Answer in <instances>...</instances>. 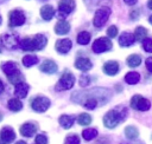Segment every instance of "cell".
I'll use <instances>...</instances> for the list:
<instances>
[{"mask_svg":"<svg viewBox=\"0 0 152 144\" xmlns=\"http://www.w3.org/2000/svg\"><path fill=\"white\" fill-rule=\"evenodd\" d=\"M1 70H2L7 76H10V74L14 73L15 71H18V68H17V64H15L14 61H5V63H2V65H1Z\"/></svg>","mask_w":152,"mask_h":144,"instance_id":"7402d4cb","label":"cell"},{"mask_svg":"<svg viewBox=\"0 0 152 144\" xmlns=\"http://www.w3.org/2000/svg\"><path fill=\"white\" fill-rule=\"evenodd\" d=\"M89 41H90V34L88 32L82 31V32L78 33V35H77V42L80 45H87Z\"/></svg>","mask_w":152,"mask_h":144,"instance_id":"4dcf8cb0","label":"cell"},{"mask_svg":"<svg viewBox=\"0 0 152 144\" xmlns=\"http://www.w3.org/2000/svg\"><path fill=\"white\" fill-rule=\"evenodd\" d=\"M36 144H48V138L44 135H37L36 136Z\"/></svg>","mask_w":152,"mask_h":144,"instance_id":"8d00e7d4","label":"cell"},{"mask_svg":"<svg viewBox=\"0 0 152 144\" xmlns=\"http://www.w3.org/2000/svg\"><path fill=\"white\" fill-rule=\"evenodd\" d=\"M58 122H59V124H61L62 127H64V129H70V127L72 126L74 122H75V117H74V116H69V114H62V116L59 117Z\"/></svg>","mask_w":152,"mask_h":144,"instance_id":"44dd1931","label":"cell"},{"mask_svg":"<svg viewBox=\"0 0 152 144\" xmlns=\"http://www.w3.org/2000/svg\"><path fill=\"white\" fill-rule=\"evenodd\" d=\"M89 83H90L89 77L87 74H82L81 78H80V85L81 86H87V85H89Z\"/></svg>","mask_w":152,"mask_h":144,"instance_id":"74e56055","label":"cell"},{"mask_svg":"<svg viewBox=\"0 0 152 144\" xmlns=\"http://www.w3.org/2000/svg\"><path fill=\"white\" fill-rule=\"evenodd\" d=\"M109 15H110V8H108V7H101V8H99L95 12V15H94V19H93L94 26L97 27V28L102 27L107 22Z\"/></svg>","mask_w":152,"mask_h":144,"instance_id":"3957f363","label":"cell"},{"mask_svg":"<svg viewBox=\"0 0 152 144\" xmlns=\"http://www.w3.org/2000/svg\"><path fill=\"white\" fill-rule=\"evenodd\" d=\"M121 144H132V143H121Z\"/></svg>","mask_w":152,"mask_h":144,"instance_id":"c3c4849f","label":"cell"},{"mask_svg":"<svg viewBox=\"0 0 152 144\" xmlns=\"http://www.w3.org/2000/svg\"><path fill=\"white\" fill-rule=\"evenodd\" d=\"M83 106L89 109V110H93L97 106V99L95 97H89L83 102Z\"/></svg>","mask_w":152,"mask_h":144,"instance_id":"d6a6232c","label":"cell"},{"mask_svg":"<svg viewBox=\"0 0 152 144\" xmlns=\"http://www.w3.org/2000/svg\"><path fill=\"white\" fill-rule=\"evenodd\" d=\"M112 41L108 38H99L93 42V51L95 53H102L112 48Z\"/></svg>","mask_w":152,"mask_h":144,"instance_id":"ba28073f","label":"cell"},{"mask_svg":"<svg viewBox=\"0 0 152 144\" xmlns=\"http://www.w3.org/2000/svg\"><path fill=\"white\" fill-rule=\"evenodd\" d=\"M72 44H71V40L70 39H59L56 41L55 44V47H56V51L64 54V53H68L71 48Z\"/></svg>","mask_w":152,"mask_h":144,"instance_id":"8fae6325","label":"cell"},{"mask_svg":"<svg viewBox=\"0 0 152 144\" xmlns=\"http://www.w3.org/2000/svg\"><path fill=\"white\" fill-rule=\"evenodd\" d=\"M37 131V126L32 123H25L20 126V133L24 137H32Z\"/></svg>","mask_w":152,"mask_h":144,"instance_id":"2e32d148","label":"cell"},{"mask_svg":"<svg viewBox=\"0 0 152 144\" xmlns=\"http://www.w3.org/2000/svg\"><path fill=\"white\" fill-rule=\"evenodd\" d=\"M65 144H80V138L77 135H69L65 138Z\"/></svg>","mask_w":152,"mask_h":144,"instance_id":"836d02e7","label":"cell"},{"mask_svg":"<svg viewBox=\"0 0 152 144\" xmlns=\"http://www.w3.org/2000/svg\"><path fill=\"white\" fill-rule=\"evenodd\" d=\"M131 106L138 111H147L151 107V103L148 99L137 94V96H133V98L131 99Z\"/></svg>","mask_w":152,"mask_h":144,"instance_id":"8992f818","label":"cell"},{"mask_svg":"<svg viewBox=\"0 0 152 144\" xmlns=\"http://www.w3.org/2000/svg\"><path fill=\"white\" fill-rule=\"evenodd\" d=\"M69 31H70V25H69V22H66V21H64V20L58 21V22L56 24V26H55V32H56L57 34H59V35H64V34H66Z\"/></svg>","mask_w":152,"mask_h":144,"instance_id":"ffe728a7","label":"cell"},{"mask_svg":"<svg viewBox=\"0 0 152 144\" xmlns=\"http://www.w3.org/2000/svg\"><path fill=\"white\" fill-rule=\"evenodd\" d=\"M7 106H8V109H10L11 111L17 112V111H20V110L23 109V103H21L19 99H17V98H12V99L8 100Z\"/></svg>","mask_w":152,"mask_h":144,"instance_id":"603a6c76","label":"cell"},{"mask_svg":"<svg viewBox=\"0 0 152 144\" xmlns=\"http://www.w3.org/2000/svg\"><path fill=\"white\" fill-rule=\"evenodd\" d=\"M46 42V37H44L43 34H36L31 38H24L23 40H20L19 46L24 51H39L45 47Z\"/></svg>","mask_w":152,"mask_h":144,"instance_id":"6da1fadb","label":"cell"},{"mask_svg":"<svg viewBox=\"0 0 152 144\" xmlns=\"http://www.w3.org/2000/svg\"><path fill=\"white\" fill-rule=\"evenodd\" d=\"M27 92H28V85L25 84L24 81L17 84L14 86V94L18 98H25L27 96Z\"/></svg>","mask_w":152,"mask_h":144,"instance_id":"ac0fdd59","label":"cell"},{"mask_svg":"<svg viewBox=\"0 0 152 144\" xmlns=\"http://www.w3.org/2000/svg\"><path fill=\"white\" fill-rule=\"evenodd\" d=\"M4 89H5V86H4V83H2V81H1V79H0V93H2Z\"/></svg>","mask_w":152,"mask_h":144,"instance_id":"b9f144b4","label":"cell"},{"mask_svg":"<svg viewBox=\"0 0 152 144\" xmlns=\"http://www.w3.org/2000/svg\"><path fill=\"white\" fill-rule=\"evenodd\" d=\"M116 34H118V27H115V26L108 27V30H107V35H108L109 38H114V37H116Z\"/></svg>","mask_w":152,"mask_h":144,"instance_id":"d590c367","label":"cell"},{"mask_svg":"<svg viewBox=\"0 0 152 144\" xmlns=\"http://www.w3.org/2000/svg\"><path fill=\"white\" fill-rule=\"evenodd\" d=\"M58 8L62 14H69L75 8V1L74 0H61L58 4Z\"/></svg>","mask_w":152,"mask_h":144,"instance_id":"5bb4252c","label":"cell"},{"mask_svg":"<svg viewBox=\"0 0 152 144\" xmlns=\"http://www.w3.org/2000/svg\"><path fill=\"white\" fill-rule=\"evenodd\" d=\"M147 6H148V8L152 9V0H148V1H147Z\"/></svg>","mask_w":152,"mask_h":144,"instance_id":"7bdbcfd3","label":"cell"},{"mask_svg":"<svg viewBox=\"0 0 152 144\" xmlns=\"http://www.w3.org/2000/svg\"><path fill=\"white\" fill-rule=\"evenodd\" d=\"M50 106V100L46 97L39 96L31 100V107L36 112H45Z\"/></svg>","mask_w":152,"mask_h":144,"instance_id":"5b68a950","label":"cell"},{"mask_svg":"<svg viewBox=\"0 0 152 144\" xmlns=\"http://www.w3.org/2000/svg\"><path fill=\"white\" fill-rule=\"evenodd\" d=\"M134 37H135V40L142 42V41L146 39V37H147V31H146V28H144V27H141V26L137 27L135 31H134Z\"/></svg>","mask_w":152,"mask_h":144,"instance_id":"d4e9b609","label":"cell"},{"mask_svg":"<svg viewBox=\"0 0 152 144\" xmlns=\"http://www.w3.org/2000/svg\"><path fill=\"white\" fill-rule=\"evenodd\" d=\"M102 70H103V72H104L106 74H108V76H114V74H116L118 71H119V64H118L116 61H114V60H109V61H107V63L103 65Z\"/></svg>","mask_w":152,"mask_h":144,"instance_id":"9a60e30c","label":"cell"},{"mask_svg":"<svg viewBox=\"0 0 152 144\" xmlns=\"http://www.w3.org/2000/svg\"><path fill=\"white\" fill-rule=\"evenodd\" d=\"M96 136H97V130H96V129L89 127V129H86V130L82 131V137H83L86 140H91V139H94Z\"/></svg>","mask_w":152,"mask_h":144,"instance_id":"83f0119b","label":"cell"},{"mask_svg":"<svg viewBox=\"0 0 152 144\" xmlns=\"http://www.w3.org/2000/svg\"><path fill=\"white\" fill-rule=\"evenodd\" d=\"M40 15L44 20L49 21L52 19V17L55 15V9L51 5H44L42 8H40Z\"/></svg>","mask_w":152,"mask_h":144,"instance_id":"d6986e66","label":"cell"},{"mask_svg":"<svg viewBox=\"0 0 152 144\" xmlns=\"http://www.w3.org/2000/svg\"><path fill=\"white\" fill-rule=\"evenodd\" d=\"M148 21H150V24H152V15L148 18Z\"/></svg>","mask_w":152,"mask_h":144,"instance_id":"bcb514c9","label":"cell"},{"mask_svg":"<svg viewBox=\"0 0 152 144\" xmlns=\"http://www.w3.org/2000/svg\"><path fill=\"white\" fill-rule=\"evenodd\" d=\"M77 122H78L80 125L86 126V125H89V124L91 123V117H90V114H88V113H81V114L77 117Z\"/></svg>","mask_w":152,"mask_h":144,"instance_id":"1f68e13d","label":"cell"},{"mask_svg":"<svg viewBox=\"0 0 152 144\" xmlns=\"http://www.w3.org/2000/svg\"><path fill=\"white\" fill-rule=\"evenodd\" d=\"M1 22H2V19H1V17H0V25H1Z\"/></svg>","mask_w":152,"mask_h":144,"instance_id":"7dc6e473","label":"cell"},{"mask_svg":"<svg viewBox=\"0 0 152 144\" xmlns=\"http://www.w3.org/2000/svg\"><path fill=\"white\" fill-rule=\"evenodd\" d=\"M125 136L128 138V139H131V140H133V139H137L138 138V136H139V131H138V129L135 127V126H127L126 129H125Z\"/></svg>","mask_w":152,"mask_h":144,"instance_id":"cb8c5ba5","label":"cell"},{"mask_svg":"<svg viewBox=\"0 0 152 144\" xmlns=\"http://www.w3.org/2000/svg\"><path fill=\"white\" fill-rule=\"evenodd\" d=\"M25 22V14L19 9H13L8 14V25L11 27L21 26Z\"/></svg>","mask_w":152,"mask_h":144,"instance_id":"52a82bcc","label":"cell"},{"mask_svg":"<svg viewBox=\"0 0 152 144\" xmlns=\"http://www.w3.org/2000/svg\"><path fill=\"white\" fill-rule=\"evenodd\" d=\"M1 42H2V46L8 48V50H12V48H15L17 46H19V39L17 35L14 34H4L1 38Z\"/></svg>","mask_w":152,"mask_h":144,"instance_id":"9c48e42d","label":"cell"},{"mask_svg":"<svg viewBox=\"0 0 152 144\" xmlns=\"http://www.w3.org/2000/svg\"><path fill=\"white\" fill-rule=\"evenodd\" d=\"M131 17H132V19H137V17H138V12H131Z\"/></svg>","mask_w":152,"mask_h":144,"instance_id":"60d3db41","label":"cell"},{"mask_svg":"<svg viewBox=\"0 0 152 144\" xmlns=\"http://www.w3.org/2000/svg\"><path fill=\"white\" fill-rule=\"evenodd\" d=\"M140 79V76L138 72H128L126 76H125V80L127 84H131V85H134L139 81Z\"/></svg>","mask_w":152,"mask_h":144,"instance_id":"4316f807","label":"cell"},{"mask_svg":"<svg viewBox=\"0 0 152 144\" xmlns=\"http://www.w3.org/2000/svg\"><path fill=\"white\" fill-rule=\"evenodd\" d=\"M134 41H135V37L133 33H129V32H124L119 37V44L122 47H128V46L133 45Z\"/></svg>","mask_w":152,"mask_h":144,"instance_id":"7c38bea8","label":"cell"},{"mask_svg":"<svg viewBox=\"0 0 152 144\" xmlns=\"http://www.w3.org/2000/svg\"><path fill=\"white\" fill-rule=\"evenodd\" d=\"M15 144H26V143H25L24 140H18V142H17Z\"/></svg>","mask_w":152,"mask_h":144,"instance_id":"f6af8a7d","label":"cell"},{"mask_svg":"<svg viewBox=\"0 0 152 144\" xmlns=\"http://www.w3.org/2000/svg\"><path fill=\"white\" fill-rule=\"evenodd\" d=\"M142 48L146 52H152V38H146L142 41Z\"/></svg>","mask_w":152,"mask_h":144,"instance_id":"e575fe53","label":"cell"},{"mask_svg":"<svg viewBox=\"0 0 152 144\" xmlns=\"http://www.w3.org/2000/svg\"><path fill=\"white\" fill-rule=\"evenodd\" d=\"M122 117H124L122 113H120L119 111L110 110V111H108L104 114V117H103V124H104L106 127L113 129V127H115L122 120Z\"/></svg>","mask_w":152,"mask_h":144,"instance_id":"7a4b0ae2","label":"cell"},{"mask_svg":"<svg viewBox=\"0 0 152 144\" xmlns=\"http://www.w3.org/2000/svg\"><path fill=\"white\" fill-rule=\"evenodd\" d=\"M2 48H4V46H2V42H1V39H0V53L2 52Z\"/></svg>","mask_w":152,"mask_h":144,"instance_id":"ee69618b","label":"cell"},{"mask_svg":"<svg viewBox=\"0 0 152 144\" xmlns=\"http://www.w3.org/2000/svg\"><path fill=\"white\" fill-rule=\"evenodd\" d=\"M7 78H8L10 83H12L13 85H17V84H19V83L24 81V78H23V76H21V73H20L19 71H15L14 73H12V74L7 76Z\"/></svg>","mask_w":152,"mask_h":144,"instance_id":"f546056e","label":"cell"},{"mask_svg":"<svg viewBox=\"0 0 152 144\" xmlns=\"http://www.w3.org/2000/svg\"><path fill=\"white\" fill-rule=\"evenodd\" d=\"M37 63H38V58L33 54H27L23 58V65L26 67H31V66L36 65Z\"/></svg>","mask_w":152,"mask_h":144,"instance_id":"484cf974","label":"cell"},{"mask_svg":"<svg viewBox=\"0 0 152 144\" xmlns=\"http://www.w3.org/2000/svg\"><path fill=\"white\" fill-rule=\"evenodd\" d=\"M124 1H125L127 5H134V4H135L138 0H124Z\"/></svg>","mask_w":152,"mask_h":144,"instance_id":"ab89813d","label":"cell"},{"mask_svg":"<svg viewBox=\"0 0 152 144\" xmlns=\"http://www.w3.org/2000/svg\"><path fill=\"white\" fill-rule=\"evenodd\" d=\"M145 64H146V67H147V70L152 73V57H150V58H147L146 59V61H145Z\"/></svg>","mask_w":152,"mask_h":144,"instance_id":"f35d334b","label":"cell"},{"mask_svg":"<svg viewBox=\"0 0 152 144\" xmlns=\"http://www.w3.org/2000/svg\"><path fill=\"white\" fill-rule=\"evenodd\" d=\"M91 66H93V64L88 58H82L81 57V58H77L76 61H75V67L81 70V71H88V70L91 68Z\"/></svg>","mask_w":152,"mask_h":144,"instance_id":"e0dca14e","label":"cell"},{"mask_svg":"<svg viewBox=\"0 0 152 144\" xmlns=\"http://www.w3.org/2000/svg\"><path fill=\"white\" fill-rule=\"evenodd\" d=\"M14 138H15V132L13 131L12 127H10V126L2 127V130L0 131V143L1 144H10L14 140Z\"/></svg>","mask_w":152,"mask_h":144,"instance_id":"30bf717a","label":"cell"},{"mask_svg":"<svg viewBox=\"0 0 152 144\" xmlns=\"http://www.w3.org/2000/svg\"><path fill=\"white\" fill-rule=\"evenodd\" d=\"M40 71L44 72V73H48V74H51V73H55L57 71V64L53 61V60H50V59H46L42 63V65L39 66Z\"/></svg>","mask_w":152,"mask_h":144,"instance_id":"4fadbf2b","label":"cell"},{"mask_svg":"<svg viewBox=\"0 0 152 144\" xmlns=\"http://www.w3.org/2000/svg\"><path fill=\"white\" fill-rule=\"evenodd\" d=\"M140 63H141V58L138 54H131L127 58V64L129 67H137L140 65Z\"/></svg>","mask_w":152,"mask_h":144,"instance_id":"f1b7e54d","label":"cell"},{"mask_svg":"<svg viewBox=\"0 0 152 144\" xmlns=\"http://www.w3.org/2000/svg\"><path fill=\"white\" fill-rule=\"evenodd\" d=\"M74 84H75V77H74V74L71 72H69V71H65L62 74L61 79L58 80V83L56 85V90H58V91L69 90V89H71L74 86Z\"/></svg>","mask_w":152,"mask_h":144,"instance_id":"277c9868","label":"cell"}]
</instances>
